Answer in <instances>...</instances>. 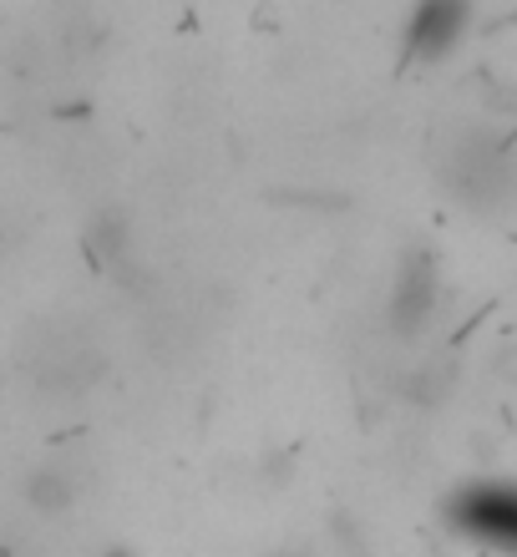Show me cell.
I'll return each mask as SVG.
<instances>
[{
  "instance_id": "1",
  "label": "cell",
  "mask_w": 517,
  "mask_h": 557,
  "mask_svg": "<svg viewBox=\"0 0 517 557\" xmlns=\"http://www.w3.org/2000/svg\"><path fill=\"white\" fill-rule=\"evenodd\" d=\"M442 183L467 213H497L513 198V137L488 122H467L442 152Z\"/></svg>"
},
{
  "instance_id": "2",
  "label": "cell",
  "mask_w": 517,
  "mask_h": 557,
  "mask_svg": "<svg viewBox=\"0 0 517 557\" xmlns=\"http://www.w3.org/2000/svg\"><path fill=\"white\" fill-rule=\"evenodd\" d=\"M442 522L457 543L477 553H517V486L513 476H467L446 492Z\"/></svg>"
},
{
  "instance_id": "3",
  "label": "cell",
  "mask_w": 517,
  "mask_h": 557,
  "mask_svg": "<svg viewBox=\"0 0 517 557\" xmlns=\"http://www.w3.org/2000/svg\"><path fill=\"white\" fill-rule=\"evenodd\" d=\"M446 299V274L442 259L431 249H406L396 274H391V294H385V330L396 339H427L431 324L442 320Z\"/></svg>"
},
{
  "instance_id": "4",
  "label": "cell",
  "mask_w": 517,
  "mask_h": 557,
  "mask_svg": "<svg viewBox=\"0 0 517 557\" xmlns=\"http://www.w3.org/2000/svg\"><path fill=\"white\" fill-rule=\"evenodd\" d=\"M477 21V0H416L406 21V61L442 66L461 51L467 30Z\"/></svg>"
},
{
  "instance_id": "5",
  "label": "cell",
  "mask_w": 517,
  "mask_h": 557,
  "mask_svg": "<svg viewBox=\"0 0 517 557\" xmlns=\"http://www.w3.org/2000/svg\"><path fill=\"white\" fill-rule=\"evenodd\" d=\"M87 482H91V471L82 456H72V451L41 456V461L21 476V502H26L36 517H66L76 502L87 497Z\"/></svg>"
},
{
  "instance_id": "6",
  "label": "cell",
  "mask_w": 517,
  "mask_h": 557,
  "mask_svg": "<svg viewBox=\"0 0 517 557\" xmlns=\"http://www.w3.org/2000/svg\"><path fill=\"white\" fill-rule=\"evenodd\" d=\"M87 249L107 274H127V264L137 259V238H133V219L122 203L97 208V219L87 223Z\"/></svg>"
},
{
  "instance_id": "7",
  "label": "cell",
  "mask_w": 517,
  "mask_h": 557,
  "mask_svg": "<svg viewBox=\"0 0 517 557\" xmlns=\"http://www.w3.org/2000/svg\"><path fill=\"white\" fill-rule=\"evenodd\" d=\"M97 557H143V553H137L133 543H107V547H102V553H97Z\"/></svg>"
},
{
  "instance_id": "8",
  "label": "cell",
  "mask_w": 517,
  "mask_h": 557,
  "mask_svg": "<svg viewBox=\"0 0 517 557\" xmlns=\"http://www.w3.org/2000/svg\"><path fill=\"white\" fill-rule=\"evenodd\" d=\"M274 557H305V553H274Z\"/></svg>"
}]
</instances>
